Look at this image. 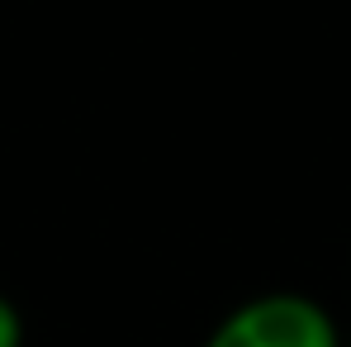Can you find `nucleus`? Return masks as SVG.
<instances>
[{"label": "nucleus", "mask_w": 351, "mask_h": 347, "mask_svg": "<svg viewBox=\"0 0 351 347\" xmlns=\"http://www.w3.org/2000/svg\"><path fill=\"white\" fill-rule=\"evenodd\" d=\"M204 347H342V333L318 300L271 290L223 314Z\"/></svg>", "instance_id": "f257e3e1"}, {"label": "nucleus", "mask_w": 351, "mask_h": 347, "mask_svg": "<svg viewBox=\"0 0 351 347\" xmlns=\"http://www.w3.org/2000/svg\"><path fill=\"white\" fill-rule=\"evenodd\" d=\"M0 347H24V319L10 304V295H0Z\"/></svg>", "instance_id": "f03ea898"}]
</instances>
